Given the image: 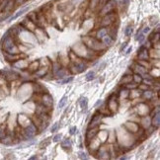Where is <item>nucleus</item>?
Returning <instances> with one entry per match:
<instances>
[{
  "instance_id": "nucleus-10",
  "label": "nucleus",
  "mask_w": 160,
  "mask_h": 160,
  "mask_svg": "<svg viewBox=\"0 0 160 160\" xmlns=\"http://www.w3.org/2000/svg\"><path fill=\"white\" fill-rule=\"evenodd\" d=\"M80 105H81V108L83 109V110H86V109H87V105H88V99L86 98V97L82 98L81 101H80Z\"/></svg>"
},
{
  "instance_id": "nucleus-26",
  "label": "nucleus",
  "mask_w": 160,
  "mask_h": 160,
  "mask_svg": "<svg viewBox=\"0 0 160 160\" xmlns=\"http://www.w3.org/2000/svg\"><path fill=\"white\" fill-rule=\"evenodd\" d=\"M149 31H150V28H149V27H145V28L143 29V31H142V33L146 34V33H148Z\"/></svg>"
},
{
  "instance_id": "nucleus-5",
  "label": "nucleus",
  "mask_w": 160,
  "mask_h": 160,
  "mask_svg": "<svg viewBox=\"0 0 160 160\" xmlns=\"http://www.w3.org/2000/svg\"><path fill=\"white\" fill-rule=\"evenodd\" d=\"M138 58H140V60H145L148 58V52H147V50L144 47H142L140 52H138Z\"/></svg>"
},
{
  "instance_id": "nucleus-2",
  "label": "nucleus",
  "mask_w": 160,
  "mask_h": 160,
  "mask_svg": "<svg viewBox=\"0 0 160 160\" xmlns=\"http://www.w3.org/2000/svg\"><path fill=\"white\" fill-rule=\"evenodd\" d=\"M36 132H37V128H36L35 126L30 125L26 130H25V136H26L27 138H32L36 134Z\"/></svg>"
},
{
  "instance_id": "nucleus-11",
  "label": "nucleus",
  "mask_w": 160,
  "mask_h": 160,
  "mask_svg": "<svg viewBox=\"0 0 160 160\" xmlns=\"http://www.w3.org/2000/svg\"><path fill=\"white\" fill-rule=\"evenodd\" d=\"M67 102V97L66 96H63L61 98V100L60 101V103H58V109H62L63 107L65 106V104H66Z\"/></svg>"
},
{
  "instance_id": "nucleus-30",
  "label": "nucleus",
  "mask_w": 160,
  "mask_h": 160,
  "mask_svg": "<svg viewBox=\"0 0 160 160\" xmlns=\"http://www.w3.org/2000/svg\"><path fill=\"white\" fill-rule=\"evenodd\" d=\"M126 47H127V44L125 43V44H124V46H123V47H122V50H124V48H125Z\"/></svg>"
},
{
  "instance_id": "nucleus-19",
  "label": "nucleus",
  "mask_w": 160,
  "mask_h": 160,
  "mask_svg": "<svg viewBox=\"0 0 160 160\" xmlns=\"http://www.w3.org/2000/svg\"><path fill=\"white\" fill-rule=\"evenodd\" d=\"M54 72L56 74V73H58V71L60 70V64H58V63H56V64L54 65Z\"/></svg>"
},
{
  "instance_id": "nucleus-15",
  "label": "nucleus",
  "mask_w": 160,
  "mask_h": 160,
  "mask_svg": "<svg viewBox=\"0 0 160 160\" xmlns=\"http://www.w3.org/2000/svg\"><path fill=\"white\" fill-rule=\"evenodd\" d=\"M144 39H145V37H144V34L143 33H138V35H136V40H138L140 43H142V42L144 41Z\"/></svg>"
},
{
  "instance_id": "nucleus-6",
  "label": "nucleus",
  "mask_w": 160,
  "mask_h": 160,
  "mask_svg": "<svg viewBox=\"0 0 160 160\" xmlns=\"http://www.w3.org/2000/svg\"><path fill=\"white\" fill-rule=\"evenodd\" d=\"M29 9H30V7H25V8H22V9H21V10H19V11L17 12V13L15 14V15H14V16H12L11 18L9 19V21H13V20H15V19L18 18V17H20L21 15H23V14H24V13H26V12L28 11Z\"/></svg>"
},
{
  "instance_id": "nucleus-12",
  "label": "nucleus",
  "mask_w": 160,
  "mask_h": 160,
  "mask_svg": "<svg viewBox=\"0 0 160 160\" xmlns=\"http://www.w3.org/2000/svg\"><path fill=\"white\" fill-rule=\"evenodd\" d=\"M95 78V72L94 71H89V72L86 74V80L87 81H91Z\"/></svg>"
},
{
  "instance_id": "nucleus-8",
  "label": "nucleus",
  "mask_w": 160,
  "mask_h": 160,
  "mask_svg": "<svg viewBox=\"0 0 160 160\" xmlns=\"http://www.w3.org/2000/svg\"><path fill=\"white\" fill-rule=\"evenodd\" d=\"M103 42H104L105 45L110 46V45H112V43H113V38L110 37V36H107L106 35L104 38H103Z\"/></svg>"
},
{
  "instance_id": "nucleus-16",
  "label": "nucleus",
  "mask_w": 160,
  "mask_h": 160,
  "mask_svg": "<svg viewBox=\"0 0 160 160\" xmlns=\"http://www.w3.org/2000/svg\"><path fill=\"white\" fill-rule=\"evenodd\" d=\"M132 26H128L127 27V29L125 30V34H126V36H128V37H130V36H132Z\"/></svg>"
},
{
  "instance_id": "nucleus-28",
  "label": "nucleus",
  "mask_w": 160,
  "mask_h": 160,
  "mask_svg": "<svg viewBox=\"0 0 160 160\" xmlns=\"http://www.w3.org/2000/svg\"><path fill=\"white\" fill-rule=\"evenodd\" d=\"M101 103H102V100H99V101H98V102H97V103H96V105H95V106L97 107V106H98V105H100V104H101Z\"/></svg>"
},
{
  "instance_id": "nucleus-18",
  "label": "nucleus",
  "mask_w": 160,
  "mask_h": 160,
  "mask_svg": "<svg viewBox=\"0 0 160 160\" xmlns=\"http://www.w3.org/2000/svg\"><path fill=\"white\" fill-rule=\"evenodd\" d=\"M58 128H60L58 123H56V124H54V126H52V128H50V130H52V132H56V130H58Z\"/></svg>"
},
{
  "instance_id": "nucleus-9",
  "label": "nucleus",
  "mask_w": 160,
  "mask_h": 160,
  "mask_svg": "<svg viewBox=\"0 0 160 160\" xmlns=\"http://www.w3.org/2000/svg\"><path fill=\"white\" fill-rule=\"evenodd\" d=\"M106 35H107L106 29H100V30L98 31V33H97V38H98V39H103Z\"/></svg>"
},
{
  "instance_id": "nucleus-4",
  "label": "nucleus",
  "mask_w": 160,
  "mask_h": 160,
  "mask_svg": "<svg viewBox=\"0 0 160 160\" xmlns=\"http://www.w3.org/2000/svg\"><path fill=\"white\" fill-rule=\"evenodd\" d=\"M101 119H102V116L101 115H98V114H95V115L93 116V118H92L91 122H90V125H89V128H93L94 127H96V126L99 125V123H100Z\"/></svg>"
},
{
  "instance_id": "nucleus-21",
  "label": "nucleus",
  "mask_w": 160,
  "mask_h": 160,
  "mask_svg": "<svg viewBox=\"0 0 160 160\" xmlns=\"http://www.w3.org/2000/svg\"><path fill=\"white\" fill-rule=\"evenodd\" d=\"M69 132H70V134H75L77 132V128L76 127H72V128H70V130H69Z\"/></svg>"
},
{
  "instance_id": "nucleus-25",
  "label": "nucleus",
  "mask_w": 160,
  "mask_h": 160,
  "mask_svg": "<svg viewBox=\"0 0 160 160\" xmlns=\"http://www.w3.org/2000/svg\"><path fill=\"white\" fill-rule=\"evenodd\" d=\"M134 80H136V82H140L141 81V77H140L138 75H134Z\"/></svg>"
},
{
  "instance_id": "nucleus-3",
  "label": "nucleus",
  "mask_w": 160,
  "mask_h": 160,
  "mask_svg": "<svg viewBox=\"0 0 160 160\" xmlns=\"http://www.w3.org/2000/svg\"><path fill=\"white\" fill-rule=\"evenodd\" d=\"M115 6H116V1H115V0H111L110 2H107V3L105 4L104 8H103L102 13H103V14L109 13V12L112 11L114 8H115Z\"/></svg>"
},
{
  "instance_id": "nucleus-27",
  "label": "nucleus",
  "mask_w": 160,
  "mask_h": 160,
  "mask_svg": "<svg viewBox=\"0 0 160 160\" xmlns=\"http://www.w3.org/2000/svg\"><path fill=\"white\" fill-rule=\"evenodd\" d=\"M123 2H125L126 6H128V4H130V0H123Z\"/></svg>"
},
{
  "instance_id": "nucleus-1",
  "label": "nucleus",
  "mask_w": 160,
  "mask_h": 160,
  "mask_svg": "<svg viewBox=\"0 0 160 160\" xmlns=\"http://www.w3.org/2000/svg\"><path fill=\"white\" fill-rule=\"evenodd\" d=\"M2 42H3L4 50H5L8 54H17V48L15 47V45H14L12 38L10 37V32H9V31H8V32H6V34L4 35V38H3V40H2Z\"/></svg>"
},
{
  "instance_id": "nucleus-7",
  "label": "nucleus",
  "mask_w": 160,
  "mask_h": 160,
  "mask_svg": "<svg viewBox=\"0 0 160 160\" xmlns=\"http://www.w3.org/2000/svg\"><path fill=\"white\" fill-rule=\"evenodd\" d=\"M152 124L154 127H159V124H160V115H159V112H157V114L155 115V117L153 118L152 120Z\"/></svg>"
},
{
  "instance_id": "nucleus-23",
  "label": "nucleus",
  "mask_w": 160,
  "mask_h": 160,
  "mask_svg": "<svg viewBox=\"0 0 160 160\" xmlns=\"http://www.w3.org/2000/svg\"><path fill=\"white\" fill-rule=\"evenodd\" d=\"M78 155H79L80 159H86V158H87V156H86V153H84V152H79Z\"/></svg>"
},
{
  "instance_id": "nucleus-24",
  "label": "nucleus",
  "mask_w": 160,
  "mask_h": 160,
  "mask_svg": "<svg viewBox=\"0 0 160 160\" xmlns=\"http://www.w3.org/2000/svg\"><path fill=\"white\" fill-rule=\"evenodd\" d=\"M144 96L147 97V98H150V97L152 96V93H150V91H146L144 93Z\"/></svg>"
},
{
  "instance_id": "nucleus-29",
  "label": "nucleus",
  "mask_w": 160,
  "mask_h": 160,
  "mask_svg": "<svg viewBox=\"0 0 160 160\" xmlns=\"http://www.w3.org/2000/svg\"><path fill=\"white\" fill-rule=\"evenodd\" d=\"M36 158H37V155H35V156L30 157V160H33V159H36Z\"/></svg>"
},
{
  "instance_id": "nucleus-14",
  "label": "nucleus",
  "mask_w": 160,
  "mask_h": 160,
  "mask_svg": "<svg viewBox=\"0 0 160 160\" xmlns=\"http://www.w3.org/2000/svg\"><path fill=\"white\" fill-rule=\"evenodd\" d=\"M97 134V130H89L87 132V140H90L92 138H94V136Z\"/></svg>"
},
{
  "instance_id": "nucleus-13",
  "label": "nucleus",
  "mask_w": 160,
  "mask_h": 160,
  "mask_svg": "<svg viewBox=\"0 0 160 160\" xmlns=\"http://www.w3.org/2000/svg\"><path fill=\"white\" fill-rule=\"evenodd\" d=\"M61 146L64 147V148H66V147H71V141L69 138H66V140H64L63 141L61 142Z\"/></svg>"
},
{
  "instance_id": "nucleus-17",
  "label": "nucleus",
  "mask_w": 160,
  "mask_h": 160,
  "mask_svg": "<svg viewBox=\"0 0 160 160\" xmlns=\"http://www.w3.org/2000/svg\"><path fill=\"white\" fill-rule=\"evenodd\" d=\"M5 136H6V132H5L4 128L0 127V140H3V138H5Z\"/></svg>"
},
{
  "instance_id": "nucleus-22",
  "label": "nucleus",
  "mask_w": 160,
  "mask_h": 160,
  "mask_svg": "<svg viewBox=\"0 0 160 160\" xmlns=\"http://www.w3.org/2000/svg\"><path fill=\"white\" fill-rule=\"evenodd\" d=\"M60 138H61V134H56V136L54 138V142H58L60 140Z\"/></svg>"
},
{
  "instance_id": "nucleus-20",
  "label": "nucleus",
  "mask_w": 160,
  "mask_h": 160,
  "mask_svg": "<svg viewBox=\"0 0 160 160\" xmlns=\"http://www.w3.org/2000/svg\"><path fill=\"white\" fill-rule=\"evenodd\" d=\"M73 80V77H69V78H66L64 80H62V81H60V83L61 84H65V83H69V82H71Z\"/></svg>"
}]
</instances>
